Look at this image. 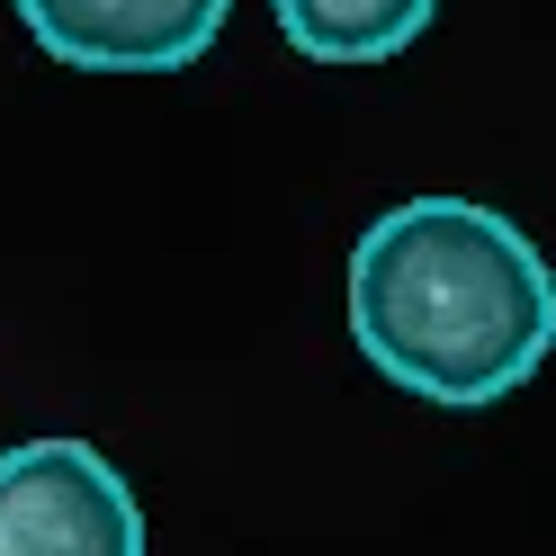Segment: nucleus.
Masks as SVG:
<instances>
[{
  "label": "nucleus",
  "mask_w": 556,
  "mask_h": 556,
  "mask_svg": "<svg viewBox=\"0 0 556 556\" xmlns=\"http://www.w3.org/2000/svg\"><path fill=\"white\" fill-rule=\"evenodd\" d=\"M351 341L422 404H503L556 351V269L503 206L404 198L351 242Z\"/></svg>",
  "instance_id": "nucleus-1"
},
{
  "label": "nucleus",
  "mask_w": 556,
  "mask_h": 556,
  "mask_svg": "<svg viewBox=\"0 0 556 556\" xmlns=\"http://www.w3.org/2000/svg\"><path fill=\"white\" fill-rule=\"evenodd\" d=\"M37 54L73 73H180L225 37L233 0H10Z\"/></svg>",
  "instance_id": "nucleus-3"
},
{
  "label": "nucleus",
  "mask_w": 556,
  "mask_h": 556,
  "mask_svg": "<svg viewBox=\"0 0 556 556\" xmlns=\"http://www.w3.org/2000/svg\"><path fill=\"white\" fill-rule=\"evenodd\" d=\"M269 10L305 63H395L440 18V0H269Z\"/></svg>",
  "instance_id": "nucleus-4"
},
{
  "label": "nucleus",
  "mask_w": 556,
  "mask_h": 556,
  "mask_svg": "<svg viewBox=\"0 0 556 556\" xmlns=\"http://www.w3.org/2000/svg\"><path fill=\"white\" fill-rule=\"evenodd\" d=\"M0 556H144V511L90 440H27L0 458Z\"/></svg>",
  "instance_id": "nucleus-2"
}]
</instances>
